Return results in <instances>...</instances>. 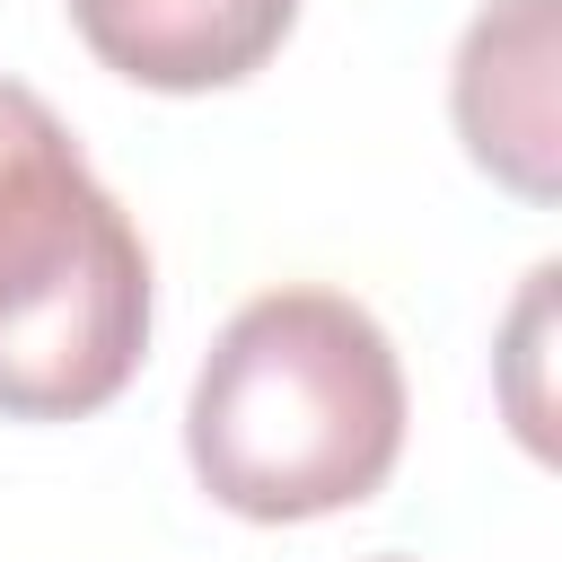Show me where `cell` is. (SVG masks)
Instances as JSON below:
<instances>
[{
  "label": "cell",
  "mask_w": 562,
  "mask_h": 562,
  "mask_svg": "<svg viewBox=\"0 0 562 562\" xmlns=\"http://www.w3.org/2000/svg\"><path fill=\"white\" fill-rule=\"evenodd\" d=\"M202 492L255 527L360 509L404 457V369L386 325L342 290L246 299L184 404Z\"/></svg>",
  "instance_id": "obj_1"
},
{
  "label": "cell",
  "mask_w": 562,
  "mask_h": 562,
  "mask_svg": "<svg viewBox=\"0 0 562 562\" xmlns=\"http://www.w3.org/2000/svg\"><path fill=\"white\" fill-rule=\"evenodd\" d=\"M149 351V255L70 123L0 79V413L79 422Z\"/></svg>",
  "instance_id": "obj_2"
},
{
  "label": "cell",
  "mask_w": 562,
  "mask_h": 562,
  "mask_svg": "<svg viewBox=\"0 0 562 562\" xmlns=\"http://www.w3.org/2000/svg\"><path fill=\"white\" fill-rule=\"evenodd\" d=\"M457 132L509 193L553 202V0H501L465 26Z\"/></svg>",
  "instance_id": "obj_3"
},
{
  "label": "cell",
  "mask_w": 562,
  "mask_h": 562,
  "mask_svg": "<svg viewBox=\"0 0 562 562\" xmlns=\"http://www.w3.org/2000/svg\"><path fill=\"white\" fill-rule=\"evenodd\" d=\"M299 0H70L88 53L158 97H202L263 70L290 35Z\"/></svg>",
  "instance_id": "obj_4"
}]
</instances>
